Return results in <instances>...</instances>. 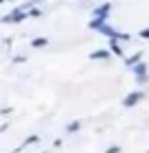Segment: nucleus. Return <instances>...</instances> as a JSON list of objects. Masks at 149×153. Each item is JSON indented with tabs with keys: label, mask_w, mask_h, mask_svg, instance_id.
Masks as SVG:
<instances>
[{
	"label": "nucleus",
	"mask_w": 149,
	"mask_h": 153,
	"mask_svg": "<svg viewBox=\"0 0 149 153\" xmlns=\"http://www.w3.org/2000/svg\"><path fill=\"white\" fill-rule=\"evenodd\" d=\"M143 96H145L143 90H132V92L123 99V107H127V109H130V107H136L138 103L143 101Z\"/></svg>",
	"instance_id": "obj_1"
},
{
	"label": "nucleus",
	"mask_w": 149,
	"mask_h": 153,
	"mask_svg": "<svg viewBox=\"0 0 149 153\" xmlns=\"http://www.w3.org/2000/svg\"><path fill=\"white\" fill-rule=\"evenodd\" d=\"M29 16H26V11H22L20 7H16V9H11L7 16H2V22L9 24V22H22V20H26Z\"/></svg>",
	"instance_id": "obj_2"
},
{
	"label": "nucleus",
	"mask_w": 149,
	"mask_h": 153,
	"mask_svg": "<svg viewBox=\"0 0 149 153\" xmlns=\"http://www.w3.org/2000/svg\"><path fill=\"white\" fill-rule=\"evenodd\" d=\"M110 11H112V2H103L92 9V16H94V20H108Z\"/></svg>",
	"instance_id": "obj_3"
},
{
	"label": "nucleus",
	"mask_w": 149,
	"mask_h": 153,
	"mask_svg": "<svg viewBox=\"0 0 149 153\" xmlns=\"http://www.w3.org/2000/svg\"><path fill=\"white\" fill-rule=\"evenodd\" d=\"M88 57H90L92 61H105V59L112 57V53L108 51V48H97V51H92Z\"/></svg>",
	"instance_id": "obj_4"
},
{
	"label": "nucleus",
	"mask_w": 149,
	"mask_h": 153,
	"mask_svg": "<svg viewBox=\"0 0 149 153\" xmlns=\"http://www.w3.org/2000/svg\"><path fill=\"white\" fill-rule=\"evenodd\" d=\"M108 51H110L112 55H116V57H125V55H123V48H121V44H118L116 37L110 39V48H108Z\"/></svg>",
	"instance_id": "obj_5"
},
{
	"label": "nucleus",
	"mask_w": 149,
	"mask_h": 153,
	"mask_svg": "<svg viewBox=\"0 0 149 153\" xmlns=\"http://www.w3.org/2000/svg\"><path fill=\"white\" fill-rule=\"evenodd\" d=\"M134 70V74H136V79H140V76H147V72H149V66L145 64V61H140V64H136L132 68Z\"/></svg>",
	"instance_id": "obj_6"
},
{
	"label": "nucleus",
	"mask_w": 149,
	"mask_h": 153,
	"mask_svg": "<svg viewBox=\"0 0 149 153\" xmlns=\"http://www.w3.org/2000/svg\"><path fill=\"white\" fill-rule=\"evenodd\" d=\"M140 61H143V53H134V55H130V57H125V64L130 68H134L136 64H140Z\"/></svg>",
	"instance_id": "obj_7"
},
{
	"label": "nucleus",
	"mask_w": 149,
	"mask_h": 153,
	"mask_svg": "<svg viewBox=\"0 0 149 153\" xmlns=\"http://www.w3.org/2000/svg\"><path fill=\"white\" fill-rule=\"evenodd\" d=\"M31 46L33 48H44V46H48V37H33Z\"/></svg>",
	"instance_id": "obj_8"
},
{
	"label": "nucleus",
	"mask_w": 149,
	"mask_h": 153,
	"mask_svg": "<svg viewBox=\"0 0 149 153\" xmlns=\"http://www.w3.org/2000/svg\"><path fill=\"white\" fill-rule=\"evenodd\" d=\"M37 140H40V136H37V134H33V136H29V138H24V142H22V144L18 147V151H22L24 147H29V144H35Z\"/></svg>",
	"instance_id": "obj_9"
},
{
	"label": "nucleus",
	"mask_w": 149,
	"mask_h": 153,
	"mask_svg": "<svg viewBox=\"0 0 149 153\" xmlns=\"http://www.w3.org/2000/svg\"><path fill=\"white\" fill-rule=\"evenodd\" d=\"M79 129H81V120H73V123L66 125V134H75V131H79Z\"/></svg>",
	"instance_id": "obj_10"
},
{
	"label": "nucleus",
	"mask_w": 149,
	"mask_h": 153,
	"mask_svg": "<svg viewBox=\"0 0 149 153\" xmlns=\"http://www.w3.org/2000/svg\"><path fill=\"white\" fill-rule=\"evenodd\" d=\"M26 16H29V18H40L42 16V9H40V7H31V9L26 11Z\"/></svg>",
	"instance_id": "obj_11"
},
{
	"label": "nucleus",
	"mask_w": 149,
	"mask_h": 153,
	"mask_svg": "<svg viewBox=\"0 0 149 153\" xmlns=\"http://www.w3.org/2000/svg\"><path fill=\"white\" fill-rule=\"evenodd\" d=\"M26 59H29V57H26V55H16V57H13L11 61H13V64H24Z\"/></svg>",
	"instance_id": "obj_12"
},
{
	"label": "nucleus",
	"mask_w": 149,
	"mask_h": 153,
	"mask_svg": "<svg viewBox=\"0 0 149 153\" xmlns=\"http://www.w3.org/2000/svg\"><path fill=\"white\" fill-rule=\"evenodd\" d=\"M105 153H121V147L118 144H110V147L105 149Z\"/></svg>",
	"instance_id": "obj_13"
},
{
	"label": "nucleus",
	"mask_w": 149,
	"mask_h": 153,
	"mask_svg": "<svg viewBox=\"0 0 149 153\" xmlns=\"http://www.w3.org/2000/svg\"><path fill=\"white\" fill-rule=\"evenodd\" d=\"M138 37H143V39H149V26H145L143 31H138Z\"/></svg>",
	"instance_id": "obj_14"
},
{
	"label": "nucleus",
	"mask_w": 149,
	"mask_h": 153,
	"mask_svg": "<svg viewBox=\"0 0 149 153\" xmlns=\"http://www.w3.org/2000/svg\"><path fill=\"white\" fill-rule=\"evenodd\" d=\"M0 114H2V116H7V114H11V107H2V109H0Z\"/></svg>",
	"instance_id": "obj_15"
},
{
	"label": "nucleus",
	"mask_w": 149,
	"mask_h": 153,
	"mask_svg": "<svg viewBox=\"0 0 149 153\" xmlns=\"http://www.w3.org/2000/svg\"><path fill=\"white\" fill-rule=\"evenodd\" d=\"M136 81H138V83H147V81H149V74H147V76H140V79H136Z\"/></svg>",
	"instance_id": "obj_16"
},
{
	"label": "nucleus",
	"mask_w": 149,
	"mask_h": 153,
	"mask_svg": "<svg viewBox=\"0 0 149 153\" xmlns=\"http://www.w3.org/2000/svg\"><path fill=\"white\" fill-rule=\"evenodd\" d=\"M40 153H46V151H40Z\"/></svg>",
	"instance_id": "obj_17"
},
{
	"label": "nucleus",
	"mask_w": 149,
	"mask_h": 153,
	"mask_svg": "<svg viewBox=\"0 0 149 153\" xmlns=\"http://www.w3.org/2000/svg\"><path fill=\"white\" fill-rule=\"evenodd\" d=\"M0 4H2V0H0Z\"/></svg>",
	"instance_id": "obj_18"
},
{
	"label": "nucleus",
	"mask_w": 149,
	"mask_h": 153,
	"mask_svg": "<svg viewBox=\"0 0 149 153\" xmlns=\"http://www.w3.org/2000/svg\"><path fill=\"white\" fill-rule=\"evenodd\" d=\"M147 153H149V149H147Z\"/></svg>",
	"instance_id": "obj_19"
}]
</instances>
